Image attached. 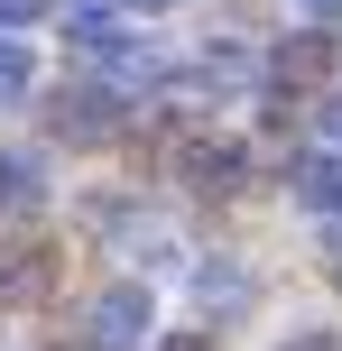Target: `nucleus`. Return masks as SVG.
I'll list each match as a JSON object with an SVG mask.
<instances>
[{"label":"nucleus","instance_id":"2eb2a0df","mask_svg":"<svg viewBox=\"0 0 342 351\" xmlns=\"http://www.w3.org/2000/svg\"><path fill=\"white\" fill-rule=\"evenodd\" d=\"M296 10H315V19H333V10H342V0H296Z\"/></svg>","mask_w":342,"mask_h":351},{"label":"nucleus","instance_id":"6e6552de","mask_svg":"<svg viewBox=\"0 0 342 351\" xmlns=\"http://www.w3.org/2000/svg\"><path fill=\"white\" fill-rule=\"evenodd\" d=\"M28 93H37V56L0 28V102H28Z\"/></svg>","mask_w":342,"mask_h":351},{"label":"nucleus","instance_id":"20e7f679","mask_svg":"<svg viewBox=\"0 0 342 351\" xmlns=\"http://www.w3.org/2000/svg\"><path fill=\"white\" fill-rule=\"evenodd\" d=\"M176 176L195 194H232L241 185V139H176Z\"/></svg>","mask_w":342,"mask_h":351},{"label":"nucleus","instance_id":"dca6fc26","mask_svg":"<svg viewBox=\"0 0 342 351\" xmlns=\"http://www.w3.org/2000/svg\"><path fill=\"white\" fill-rule=\"evenodd\" d=\"M121 10H176V0H121Z\"/></svg>","mask_w":342,"mask_h":351},{"label":"nucleus","instance_id":"9b49d317","mask_svg":"<svg viewBox=\"0 0 342 351\" xmlns=\"http://www.w3.org/2000/svg\"><path fill=\"white\" fill-rule=\"evenodd\" d=\"M47 10H56V0H0V28L19 37V28H37V19H47Z\"/></svg>","mask_w":342,"mask_h":351},{"label":"nucleus","instance_id":"f8f14e48","mask_svg":"<svg viewBox=\"0 0 342 351\" xmlns=\"http://www.w3.org/2000/svg\"><path fill=\"white\" fill-rule=\"evenodd\" d=\"M158 351H213V333H167Z\"/></svg>","mask_w":342,"mask_h":351},{"label":"nucleus","instance_id":"4468645a","mask_svg":"<svg viewBox=\"0 0 342 351\" xmlns=\"http://www.w3.org/2000/svg\"><path fill=\"white\" fill-rule=\"evenodd\" d=\"M287 351H342V342H333V333H296Z\"/></svg>","mask_w":342,"mask_h":351},{"label":"nucleus","instance_id":"9d476101","mask_svg":"<svg viewBox=\"0 0 342 351\" xmlns=\"http://www.w3.org/2000/svg\"><path fill=\"white\" fill-rule=\"evenodd\" d=\"M130 259H176V231H167V222H139V231H130Z\"/></svg>","mask_w":342,"mask_h":351},{"label":"nucleus","instance_id":"0eeeda50","mask_svg":"<svg viewBox=\"0 0 342 351\" xmlns=\"http://www.w3.org/2000/svg\"><path fill=\"white\" fill-rule=\"evenodd\" d=\"M324 65H333V37H287L278 47V84H315Z\"/></svg>","mask_w":342,"mask_h":351},{"label":"nucleus","instance_id":"f03ea898","mask_svg":"<svg viewBox=\"0 0 342 351\" xmlns=\"http://www.w3.org/2000/svg\"><path fill=\"white\" fill-rule=\"evenodd\" d=\"M56 278H65V250H56V241H10V250H0V315L47 305Z\"/></svg>","mask_w":342,"mask_h":351},{"label":"nucleus","instance_id":"39448f33","mask_svg":"<svg viewBox=\"0 0 342 351\" xmlns=\"http://www.w3.org/2000/svg\"><path fill=\"white\" fill-rule=\"evenodd\" d=\"M37 204H47V158H37V148H0V213L28 222Z\"/></svg>","mask_w":342,"mask_h":351},{"label":"nucleus","instance_id":"423d86ee","mask_svg":"<svg viewBox=\"0 0 342 351\" xmlns=\"http://www.w3.org/2000/svg\"><path fill=\"white\" fill-rule=\"evenodd\" d=\"M287 194L306 213H342V148H315V158H296L287 167Z\"/></svg>","mask_w":342,"mask_h":351},{"label":"nucleus","instance_id":"ddd939ff","mask_svg":"<svg viewBox=\"0 0 342 351\" xmlns=\"http://www.w3.org/2000/svg\"><path fill=\"white\" fill-rule=\"evenodd\" d=\"M324 139L342 148V93H333V102H324Z\"/></svg>","mask_w":342,"mask_h":351},{"label":"nucleus","instance_id":"1a4fd4ad","mask_svg":"<svg viewBox=\"0 0 342 351\" xmlns=\"http://www.w3.org/2000/svg\"><path fill=\"white\" fill-rule=\"evenodd\" d=\"M195 296H204V315H213V305H250V278H241V268H204Z\"/></svg>","mask_w":342,"mask_h":351},{"label":"nucleus","instance_id":"7ed1b4c3","mask_svg":"<svg viewBox=\"0 0 342 351\" xmlns=\"http://www.w3.org/2000/svg\"><path fill=\"white\" fill-rule=\"evenodd\" d=\"M121 121L130 111H121L111 84H74L65 102H56V130H65V139H121Z\"/></svg>","mask_w":342,"mask_h":351},{"label":"nucleus","instance_id":"f3484780","mask_svg":"<svg viewBox=\"0 0 342 351\" xmlns=\"http://www.w3.org/2000/svg\"><path fill=\"white\" fill-rule=\"evenodd\" d=\"M333 268H342V231H333Z\"/></svg>","mask_w":342,"mask_h":351},{"label":"nucleus","instance_id":"f257e3e1","mask_svg":"<svg viewBox=\"0 0 342 351\" xmlns=\"http://www.w3.org/2000/svg\"><path fill=\"white\" fill-rule=\"evenodd\" d=\"M84 342L93 351H158V305H148V287H102V296L84 305Z\"/></svg>","mask_w":342,"mask_h":351}]
</instances>
